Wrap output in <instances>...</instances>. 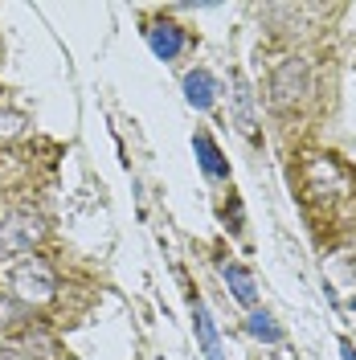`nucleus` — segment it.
I'll list each match as a JSON object with an SVG mask.
<instances>
[{"label":"nucleus","mask_w":356,"mask_h":360,"mask_svg":"<svg viewBox=\"0 0 356 360\" xmlns=\"http://www.w3.org/2000/svg\"><path fill=\"white\" fill-rule=\"evenodd\" d=\"M234 123H238V131L242 135H258V115H254V90H250V82H246L242 74L234 78Z\"/></svg>","instance_id":"obj_9"},{"label":"nucleus","mask_w":356,"mask_h":360,"mask_svg":"<svg viewBox=\"0 0 356 360\" xmlns=\"http://www.w3.org/2000/svg\"><path fill=\"white\" fill-rule=\"evenodd\" d=\"M29 127V119L21 111H0V139H13V135H21Z\"/></svg>","instance_id":"obj_12"},{"label":"nucleus","mask_w":356,"mask_h":360,"mask_svg":"<svg viewBox=\"0 0 356 360\" xmlns=\"http://www.w3.org/2000/svg\"><path fill=\"white\" fill-rule=\"evenodd\" d=\"M189 315H193V332H197V344L205 352V360H225L222 336L213 328V315H209V307H205V299L197 291H189Z\"/></svg>","instance_id":"obj_5"},{"label":"nucleus","mask_w":356,"mask_h":360,"mask_svg":"<svg viewBox=\"0 0 356 360\" xmlns=\"http://www.w3.org/2000/svg\"><path fill=\"white\" fill-rule=\"evenodd\" d=\"M340 360H356V348H352V340H340Z\"/></svg>","instance_id":"obj_14"},{"label":"nucleus","mask_w":356,"mask_h":360,"mask_svg":"<svg viewBox=\"0 0 356 360\" xmlns=\"http://www.w3.org/2000/svg\"><path fill=\"white\" fill-rule=\"evenodd\" d=\"M307 94H312V62L307 58H287L270 70L267 103L274 111H291V107L307 103Z\"/></svg>","instance_id":"obj_1"},{"label":"nucleus","mask_w":356,"mask_h":360,"mask_svg":"<svg viewBox=\"0 0 356 360\" xmlns=\"http://www.w3.org/2000/svg\"><path fill=\"white\" fill-rule=\"evenodd\" d=\"M45 238V217L33 209H13L0 221V262L4 258H25Z\"/></svg>","instance_id":"obj_2"},{"label":"nucleus","mask_w":356,"mask_h":360,"mask_svg":"<svg viewBox=\"0 0 356 360\" xmlns=\"http://www.w3.org/2000/svg\"><path fill=\"white\" fill-rule=\"evenodd\" d=\"M25 323H29V307L17 295H0V328L13 332V328H25Z\"/></svg>","instance_id":"obj_11"},{"label":"nucleus","mask_w":356,"mask_h":360,"mask_svg":"<svg viewBox=\"0 0 356 360\" xmlns=\"http://www.w3.org/2000/svg\"><path fill=\"white\" fill-rule=\"evenodd\" d=\"M193 152H197L201 172H205L209 180H229V160H225V152L217 148V139H213L209 131L193 135Z\"/></svg>","instance_id":"obj_6"},{"label":"nucleus","mask_w":356,"mask_h":360,"mask_svg":"<svg viewBox=\"0 0 356 360\" xmlns=\"http://www.w3.org/2000/svg\"><path fill=\"white\" fill-rule=\"evenodd\" d=\"M0 360H29V352L17 344H0Z\"/></svg>","instance_id":"obj_13"},{"label":"nucleus","mask_w":356,"mask_h":360,"mask_svg":"<svg viewBox=\"0 0 356 360\" xmlns=\"http://www.w3.org/2000/svg\"><path fill=\"white\" fill-rule=\"evenodd\" d=\"M222 278H225V287H229V295L242 303L246 311L258 307V283H254V274L242 262H222Z\"/></svg>","instance_id":"obj_7"},{"label":"nucleus","mask_w":356,"mask_h":360,"mask_svg":"<svg viewBox=\"0 0 356 360\" xmlns=\"http://www.w3.org/2000/svg\"><path fill=\"white\" fill-rule=\"evenodd\" d=\"M348 307H352V311H356V295H352V299H348Z\"/></svg>","instance_id":"obj_15"},{"label":"nucleus","mask_w":356,"mask_h":360,"mask_svg":"<svg viewBox=\"0 0 356 360\" xmlns=\"http://www.w3.org/2000/svg\"><path fill=\"white\" fill-rule=\"evenodd\" d=\"M217 78L209 74L205 66H197V70H189L184 74V98H189V107H197V111H209L213 103H217Z\"/></svg>","instance_id":"obj_8"},{"label":"nucleus","mask_w":356,"mask_h":360,"mask_svg":"<svg viewBox=\"0 0 356 360\" xmlns=\"http://www.w3.org/2000/svg\"><path fill=\"white\" fill-rule=\"evenodd\" d=\"M13 295L21 299L25 307L49 303L58 295V274H53V266L45 258H37V254H25L21 262L13 266Z\"/></svg>","instance_id":"obj_3"},{"label":"nucleus","mask_w":356,"mask_h":360,"mask_svg":"<svg viewBox=\"0 0 356 360\" xmlns=\"http://www.w3.org/2000/svg\"><path fill=\"white\" fill-rule=\"evenodd\" d=\"M144 37H148V45H152V53H156L160 62H177L180 53H184V45H189V33L177 21H168V17H156L144 29Z\"/></svg>","instance_id":"obj_4"},{"label":"nucleus","mask_w":356,"mask_h":360,"mask_svg":"<svg viewBox=\"0 0 356 360\" xmlns=\"http://www.w3.org/2000/svg\"><path fill=\"white\" fill-rule=\"evenodd\" d=\"M246 332H250L254 340H262V344H283V336H287L283 323H279L270 311H262V307H254V311L246 315Z\"/></svg>","instance_id":"obj_10"}]
</instances>
